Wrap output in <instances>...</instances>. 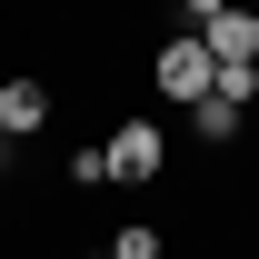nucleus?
Segmentation results:
<instances>
[{
	"label": "nucleus",
	"instance_id": "2",
	"mask_svg": "<svg viewBox=\"0 0 259 259\" xmlns=\"http://www.w3.org/2000/svg\"><path fill=\"white\" fill-rule=\"evenodd\" d=\"M160 169H169V130H150V120L110 130V180H160Z\"/></svg>",
	"mask_w": 259,
	"mask_h": 259
},
{
	"label": "nucleus",
	"instance_id": "9",
	"mask_svg": "<svg viewBox=\"0 0 259 259\" xmlns=\"http://www.w3.org/2000/svg\"><path fill=\"white\" fill-rule=\"evenodd\" d=\"M0 140H10V130H0Z\"/></svg>",
	"mask_w": 259,
	"mask_h": 259
},
{
	"label": "nucleus",
	"instance_id": "6",
	"mask_svg": "<svg viewBox=\"0 0 259 259\" xmlns=\"http://www.w3.org/2000/svg\"><path fill=\"white\" fill-rule=\"evenodd\" d=\"M110 259H160V229H150V220H120V239H110Z\"/></svg>",
	"mask_w": 259,
	"mask_h": 259
},
{
	"label": "nucleus",
	"instance_id": "3",
	"mask_svg": "<svg viewBox=\"0 0 259 259\" xmlns=\"http://www.w3.org/2000/svg\"><path fill=\"white\" fill-rule=\"evenodd\" d=\"M0 130H10V140L50 130V80H10V90H0Z\"/></svg>",
	"mask_w": 259,
	"mask_h": 259
},
{
	"label": "nucleus",
	"instance_id": "7",
	"mask_svg": "<svg viewBox=\"0 0 259 259\" xmlns=\"http://www.w3.org/2000/svg\"><path fill=\"white\" fill-rule=\"evenodd\" d=\"M220 10H229V0H180V20H199V30H209Z\"/></svg>",
	"mask_w": 259,
	"mask_h": 259
},
{
	"label": "nucleus",
	"instance_id": "5",
	"mask_svg": "<svg viewBox=\"0 0 259 259\" xmlns=\"http://www.w3.org/2000/svg\"><path fill=\"white\" fill-rule=\"evenodd\" d=\"M100 180H110V140H80L70 150V190H100Z\"/></svg>",
	"mask_w": 259,
	"mask_h": 259
},
{
	"label": "nucleus",
	"instance_id": "4",
	"mask_svg": "<svg viewBox=\"0 0 259 259\" xmlns=\"http://www.w3.org/2000/svg\"><path fill=\"white\" fill-rule=\"evenodd\" d=\"M190 130L209 140V150H229L239 130H249V100H229V90H209V100H190Z\"/></svg>",
	"mask_w": 259,
	"mask_h": 259
},
{
	"label": "nucleus",
	"instance_id": "1",
	"mask_svg": "<svg viewBox=\"0 0 259 259\" xmlns=\"http://www.w3.org/2000/svg\"><path fill=\"white\" fill-rule=\"evenodd\" d=\"M150 90H160V100H180V110H190V100H209V90H220V60H209V40H199V30L150 40Z\"/></svg>",
	"mask_w": 259,
	"mask_h": 259
},
{
	"label": "nucleus",
	"instance_id": "8",
	"mask_svg": "<svg viewBox=\"0 0 259 259\" xmlns=\"http://www.w3.org/2000/svg\"><path fill=\"white\" fill-rule=\"evenodd\" d=\"M80 259H110V249H80Z\"/></svg>",
	"mask_w": 259,
	"mask_h": 259
}]
</instances>
